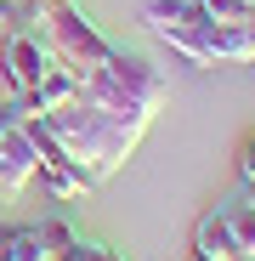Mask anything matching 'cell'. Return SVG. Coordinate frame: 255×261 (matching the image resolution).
<instances>
[{"label":"cell","instance_id":"cell-13","mask_svg":"<svg viewBox=\"0 0 255 261\" xmlns=\"http://www.w3.org/2000/svg\"><path fill=\"white\" fill-rule=\"evenodd\" d=\"M238 182H255V130L238 142Z\"/></svg>","mask_w":255,"mask_h":261},{"label":"cell","instance_id":"cell-5","mask_svg":"<svg viewBox=\"0 0 255 261\" xmlns=\"http://www.w3.org/2000/svg\"><path fill=\"white\" fill-rule=\"evenodd\" d=\"M51 63H57V51L46 46V34H34V29H12V34H6V46H0V68H6L12 102H23Z\"/></svg>","mask_w":255,"mask_h":261},{"label":"cell","instance_id":"cell-6","mask_svg":"<svg viewBox=\"0 0 255 261\" xmlns=\"http://www.w3.org/2000/svg\"><path fill=\"white\" fill-rule=\"evenodd\" d=\"M0 261H57L51 222H0Z\"/></svg>","mask_w":255,"mask_h":261},{"label":"cell","instance_id":"cell-12","mask_svg":"<svg viewBox=\"0 0 255 261\" xmlns=\"http://www.w3.org/2000/svg\"><path fill=\"white\" fill-rule=\"evenodd\" d=\"M63 261H125V255L108 250V244H85V239H74V250H63Z\"/></svg>","mask_w":255,"mask_h":261},{"label":"cell","instance_id":"cell-8","mask_svg":"<svg viewBox=\"0 0 255 261\" xmlns=\"http://www.w3.org/2000/svg\"><path fill=\"white\" fill-rule=\"evenodd\" d=\"M193 255H199V261H238V255H244L221 210H204V216H199V227H193Z\"/></svg>","mask_w":255,"mask_h":261},{"label":"cell","instance_id":"cell-3","mask_svg":"<svg viewBox=\"0 0 255 261\" xmlns=\"http://www.w3.org/2000/svg\"><path fill=\"white\" fill-rule=\"evenodd\" d=\"M40 34H46V46L57 51V63L74 74V80H91L119 46H114V40L91 23V17H85L79 6H74V0H63V6L46 17V29H40Z\"/></svg>","mask_w":255,"mask_h":261},{"label":"cell","instance_id":"cell-1","mask_svg":"<svg viewBox=\"0 0 255 261\" xmlns=\"http://www.w3.org/2000/svg\"><path fill=\"white\" fill-rule=\"evenodd\" d=\"M46 137L63 148V159L79 170L85 182H108L114 170L136 153V142L148 137V125L153 119H136V114H108V108H97V102H79V97H68L63 108H51V114H40L34 119Z\"/></svg>","mask_w":255,"mask_h":261},{"label":"cell","instance_id":"cell-15","mask_svg":"<svg viewBox=\"0 0 255 261\" xmlns=\"http://www.w3.org/2000/svg\"><path fill=\"white\" fill-rule=\"evenodd\" d=\"M238 261H255V255H238Z\"/></svg>","mask_w":255,"mask_h":261},{"label":"cell","instance_id":"cell-7","mask_svg":"<svg viewBox=\"0 0 255 261\" xmlns=\"http://www.w3.org/2000/svg\"><path fill=\"white\" fill-rule=\"evenodd\" d=\"M34 130H40V125H34ZM40 182H46L57 199H85V193H91V182H85L79 170L63 159V148L46 137V130H40Z\"/></svg>","mask_w":255,"mask_h":261},{"label":"cell","instance_id":"cell-16","mask_svg":"<svg viewBox=\"0 0 255 261\" xmlns=\"http://www.w3.org/2000/svg\"><path fill=\"white\" fill-rule=\"evenodd\" d=\"M57 261H63V255H57Z\"/></svg>","mask_w":255,"mask_h":261},{"label":"cell","instance_id":"cell-4","mask_svg":"<svg viewBox=\"0 0 255 261\" xmlns=\"http://www.w3.org/2000/svg\"><path fill=\"white\" fill-rule=\"evenodd\" d=\"M142 23L193 68H216V23L204 17L199 0H148Z\"/></svg>","mask_w":255,"mask_h":261},{"label":"cell","instance_id":"cell-2","mask_svg":"<svg viewBox=\"0 0 255 261\" xmlns=\"http://www.w3.org/2000/svg\"><path fill=\"white\" fill-rule=\"evenodd\" d=\"M74 97L79 102H97L108 114H136V119H153L164 108V74L136 57V51H114L91 80H79L74 85Z\"/></svg>","mask_w":255,"mask_h":261},{"label":"cell","instance_id":"cell-11","mask_svg":"<svg viewBox=\"0 0 255 261\" xmlns=\"http://www.w3.org/2000/svg\"><path fill=\"white\" fill-rule=\"evenodd\" d=\"M199 6H204L210 23H244V17H255V0H199Z\"/></svg>","mask_w":255,"mask_h":261},{"label":"cell","instance_id":"cell-9","mask_svg":"<svg viewBox=\"0 0 255 261\" xmlns=\"http://www.w3.org/2000/svg\"><path fill=\"white\" fill-rule=\"evenodd\" d=\"M216 63H255V17L216 23Z\"/></svg>","mask_w":255,"mask_h":261},{"label":"cell","instance_id":"cell-10","mask_svg":"<svg viewBox=\"0 0 255 261\" xmlns=\"http://www.w3.org/2000/svg\"><path fill=\"white\" fill-rule=\"evenodd\" d=\"M221 216H227V227H233V239H238V250L244 255H255V204L244 199V193H233L227 204H216Z\"/></svg>","mask_w":255,"mask_h":261},{"label":"cell","instance_id":"cell-14","mask_svg":"<svg viewBox=\"0 0 255 261\" xmlns=\"http://www.w3.org/2000/svg\"><path fill=\"white\" fill-rule=\"evenodd\" d=\"M238 193H244V199H249V204H255V182H244V188H238Z\"/></svg>","mask_w":255,"mask_h":261}]
</instances>
